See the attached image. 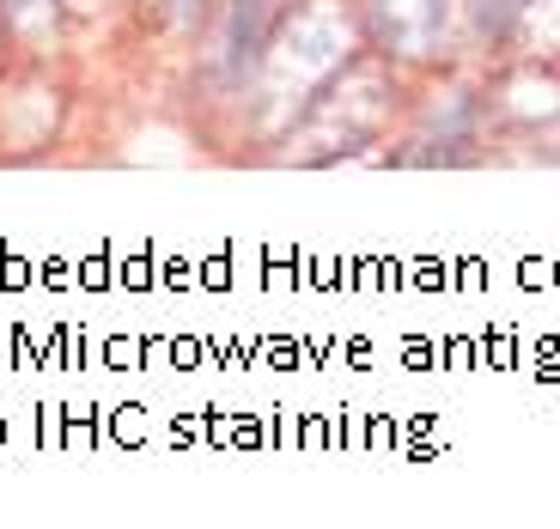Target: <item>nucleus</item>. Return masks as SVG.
<instances>
[{
    "mask_svg": "<svg viewBox=\"0 0 560 529\" xmlns=\"http://www.w3.org/2000/svg\"><path fill=\"white\" fill-rule=\"evenodd\" d=\"M348 61H360V31H353L348 7L341 0H287L250 85L268 128L287 134Z\"/></svg>",
    "mask_w": 560,
    "mask_h": 529,
    "instance_id": "f257e3e1",
    "label": "nucleus"
},
{
    "mask_svg": "<svg viewBox=\"0 0 560 529\" xmlns=\"http://www.w3.org/2000/svg\"><path fill=\"white\" fill-rule=\"evenodd\" d=\"M287 0H213L208 31H201V73L213 80V92H250L262 49L275 37V19Z\"/></svg>",
    "mask_w": 560,
    "mask_h": 529,
    "instance_id": "f03ea898",
    "label": "nucleus"
},
{
    "mask_svg": "<svg viewBox=\"0 0 560 529\" xmlns=\"http://www.w3.org/2000/svg\"><path fill=\"white\" fill-rule=\"evenodd\" d=\"M457 0H365V37L396 61H433Z\"/></svg>",
    "mask_w": 560,
    "mask_h": 529,
    "instance_id": "7ed1b4c3",
    "label": "nucleus"
},
{
    "mask_svg": "<svg viewBox=\"0 0 560 529\" xmlns=\"http://www.w3.org/2000/svg\"><path fill=\"white\" fill-rule=\"evenodd\" d=\"M68 0H0V43H13L31 61H49L68 37Z\"/></svg>",
    "mask_w": 560,
    "mask_h": 529,
    "instance_id": "20e7f679",
    "label": "nucleus"
},
{
    "mask_svg": "<svg viewBox=\"0 0 560 529\" xmlns=\"http://www.w3.org/2000/svg\"><path fill=\"white\" fill-rule=\"evenodd\" d=\"M159 7H165V13H177L183 25H189V19H201V13H208V0H159Z\"/></svg>",
    "mask_w": 560,
    "mask_h": 529,
    "instance_id": "39448f33",
    "label": "nucleus"
}]
</instances>
